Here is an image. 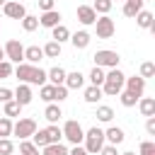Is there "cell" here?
Segmentation results:
<instances>
[{
	"instance_id": "obj_1",
	"label": "cell",
	"mask_w": 155,
	"mask_h": 155,
	"mask_svg": "<svg viewBox=\"0 0 155 155\" xmlns=\"http://www.w3.org/2000/svg\"><path fill=\"white\" fill-rule=\"evenodd\" d=\"M15 78L24 85H46V70H41L39 65H29V63H19L15 70Z\"/></svg>"
},
{
	"instance_id": "obj_2",
	"label": "cell",
	"mask_w": 155,
	"mask_h": 155,
	"mask_svg": "<svg viewBox=\"0 0 155 155\" xmlns=\"http://www.w3.org/2000/svg\"><path fill=\"white\" fill-rule=\"evenodd\" d=\"M124 80H126V75H124L119 68H111L109 73H104L102 94H107V97H116V94L124 90Z\"/></svg>"
},
{
	"instance_id": "obj_3",
	"label": "cell",
	"mask_w": 155,
	"mask_h": 155,
	"mask_svg": "<svg viewBox=\"0 0 155 155\" xmlns=\"http://www.w3.org/2000/svg\"><path fill=\"white\" fill-rule=\"evenodd\" d=\"M82 143H85V150H87V155H99V150H102V145H104V131H102L99 126H92V128H87V131H85V138H82Z\"/></svg>"
},
{
	"instance_id": "obj_4",
	"label": "cell",
	"mask_w": 155,
	"mask_h": 155,
	"mask_svg": "<svg viewBox=\"0 0 155 155\" xmlns=\"http://www.w3.org/2000/svg\"><path fill=\"white\" fill-rule=\"evenodd\" d=\"M36 133V121L34 119H19V121H15L12 124V136H17L19 140H29L31 136Z\"/></svg>"
},
{
	"instance_id": "obj_5",
	"label": "cell",
	"mask_w": 155,
	"mask_h": 155,
	"mask_svg": "<svg viewBox=\"0 0 155 155\" xmlns=\"http://www.w3.org/2000/svg\"><path fill=\"white\" fill-rule=\"evenodd\" d=\"M61 133H63V138H65L68 143H73V145H80V143H82V138H85V131H82V126H80L75 119L65 121V124H63V128H61Z\"/></svg>"
},
{
	"instance_id": "obj_6",
	"label": "cell",
	"mask_w": 155,
	"mask_h": 155,
	"mask_svg": "<svg viewBox=\"0 0 155 155\" xmlns=\"http://www.w3.org/2000/svg\"><path fill=\"white\" fill-rule=\"evenodd\" d=\"M94 65L97 68H119V61H121V56L116 53V51H109V48H102V51H97L94 56Z\"/></svg>"
},
{
	"instance_id": "obj_7",
	"label": "cell",
	"mask_w": 155,
	"mask_h": 155,
	"mask_svg": "<svg viewBox=\"0 0 155 155\" xmlns=\"http://www.w3.org/2000/svg\"><path fill=\"white\" fill-rule=\"evenodd\" d=\"M5 61H10V63H24V46L17 41V39H10L7 44H5Z\"/></svg>"
},
{
	"instance_id": "obj_8",
	"label": "cell",
	"mask_w": 155,
	"mask_h": 155,
	"mask_svg": "<svg viewBox=\"0 0 155 155\" xmlns=\"http://www.w3.org/2000/svg\"><path fill=\"white\" fill-rule=\"evenodd\" d=\"M94 27H97V36H99V39H111V36H114V31H116V24H114V19H111L109 15L97 17Z\"/></svg>"
},
{
	"instance_id": "obj_9",
	"label": "cell",
	"mask_w": 155,
	"mask_h": 155,
	"mask_svg": "<svg viewBox=\"0 0 155 155\" xmlns=\"http://www.w3.org/2000/svg\"><path fill=\"white\" fill-rule=\"evenodd\" d=\"M2 12H5V17H10V19H22V17L27 15L24 5H22V2H15V0H7V2L2 5Z\"/></svg>"
},
{
	"instance_id": "obj_10",
	"label": "cell",
	"mask_w": 155,
	"mask_h": 155,
	"mask_svg": "<svg viewBox=\"0 0 155 155\" xmlns=\"http://www.w3.org/2000/svg\"><path fill=\"white\" fill-rule=\"evenodd\" d=\"M78 22L82 27H90V24L97 22V12L92 10V5H80L78 7Z\"/></svg>"
},
{
	"instance_id": "obj_11",
	"label": "cell",
	"mask_w": 155,
	"mask_h": 155,
	"mask_svg": "<svg viewBox=\"0 0 155 155\" xmlns=\"http://www.w3.org/2000/svg\"><path fill=\"white\" fill-rule=\"evenodd\" d=\"M124 87H126L128 92H133L136 97H143V92H145V80H143L140 75H133V78H126V80H124Z\"/></svg>"
},
{
	"instance_id": "obj_12",
	"label": "cell",
	"mask_w": 155,
	"mask_h": 155,
	"mask_svg": "<svg viewBox=\"0 0 155 155\" xmlns=\"http://www.w3.org/2000/svg\"><path fill=\"white\" fill-rule=\"evenodd\" d=\"M12 94H15V102H17L19 107H27V104L34 99V94H31V85H24V82H19V87H17Z\"/></svg>"
},
{
	"instance_id": "obj_13",
	"label": "cell",
	"mask_w": 155,
	"mask_h": 155,
	"mask_svg": "<svg viewBox=\"0 0 155 155\" xmlns=\"http://www.w3.org/2000/svg\"><path fill=\"white\" fill-rule=\"evenodd\" d=\"M124 140H126L124 128H119V126H109V128L104 131V143H109V145H121Z\"/></svg>"
},
{
	"instance_id": "obj_14",
	"label": "cell",
	"mask_w": 155,
	"mask_h": 155,
	"mask_svg": "<svg viewBox=\"0 0 155 155\" xmlns=\"http://www.w3.org/2000/svg\"><path fill=\"white\" fill-rule=\"evenodd\" d=\"M61 12L58 10H48V12H41V17H39V24L41 27H46V29H53V27H58L61 24Z\"/></svg>"
},
{
	"instance_id": "obj_15",
	"label": "cell",
	"mask_w": 155,
	"mask_h": 155,
	"mask_svg": "<svg viewBox=\"0 0 155 155\" xmlns=\"http://www.w3.org/2000/svg\"><path fill=\"white\" fill-rule=\"evenodd\" d=\"M41 58H44V48H41V46H27V48H24V63L39 65Z\"/></svg>"
},
{
	"instance_id": "obj_16",
	"label": "cell",
	"mask_w": 155,
	"mask_h": 155,
	"mask_svg": "<svg viewBox=\"0 0 155 155\" xmlns=\"http://www.w3.org/2000/svg\"><path fill=\"white\" fill-rule=\"evenodd\" d=\"M68 90H80L85 85V75L80 70H73V73H65V82H63Z\"/></svg>"
},
{
	"instance_id": "obj_17",
	"label": "cell",
	"mask_w": 155,
	"mask_h": 155,
	"mask_svg": "<svg viewBox=\"0 0 155 155\" xmlns=\"http://www.w3.org/2000/svg\"><path fill=\"white\" fill-rule=\"evenodd\" d=\"M133 19H136V24H138L140 29H153V31H155V19H153V12L140 10V12H138Z\"/></svg>"
},
{
	"instance_id": "obj_18",
	"label": "cell",
	"mask_w": 155,
	"mask_h": 155,
	"mask_svg": "<svg viewBox=\"0 0 155 155\" xmlns=\"http://www.w3.org/2000/svg\"><path fill=\"white\" fill-rule=\"evenodd\" d=\"M51 41H56V44L70 41V29H68L65 24H58V27H53V29H51Z\"/></svg>"
},
{
	"instance_id": "obj_19",
	"label": "cell",
	"mask_w": 155,
	"mask_h": 155,
	"mask_svg": "<svg viewBox=\"0 0 155 155\" xmlns=\"http://www.w3.org/2000/svg\"><path fill=\"white\" fill-rule=\"evenodd\" d=\"M70 44H73L75 48H87V46H90V31L80 29V31L70 34Z\"/></svg>"
},
{
	"instance_id": "obj_20",
	"label": "cell",
	"mask_w": 155,
	"mask_h": 155,
	"mask_svg": "<svg viewBox=\"0 0 155 155\" xmlns=\"http://www.w3.org/2000/svg\"><path fill=\"white\" fill-rule=\"evenodd\" d=\"M46 80H48V85H63L65 82V70L61 65H56V68H51L46 73Z\"/></svg>"
},
{
	"instance_id": "obj_21",
	"label": "cell",
	"mask_w": 155,
	"mask_h": 155,
	"mask_svg": "<svg viewBox=\"0 0 155 155\" xmlns=\"http://www.w3.org/2000/svg\"><path fill=\"white\" fill-rule=\"evenodd\" d=\"M138 109L143 116H155V99L153 97H140L138 99Z\"/></svg>"
},
{
	"instance_id": "obj_22",
	"label": "cell",
	"mask_w": 155,
	"mask_h": 155,
	"mask_svg": "<svg viewBox=\"0 0 155 155\" xmlns=\"http://www.w3.org/2000/svg\"><path fill=\"white\" fill-rule=\"evenodd\" d=\"M44 116H46V121H48V124H58V121H61V116H63V111H61V107H58V104H48V107L44 109Z\"/></svg>"
},
{
	"instance_id": "obj_23",
	"label": "cell",
	"mask_w": 155,
	"mask_h": 155,
	"mask_svg": "<svg viewBox=\"0 0 155 155\" xmlns=\"http://www.w3.org/2000/svg\"><path fill=\"white\" fill-rule=\"evenodd\" d=\"M140 10H143V0H126V2H124V15L131 17V19H133Z\"/></svg>"
},
{
	"instance_id": "obj_24",
	"label": "cell",
	"mask_w": 155,
	"mask_h": 155,
	"mask_svg": "<svg viewBox=\"0 0 155 155\" xmlns=\"http://www.w3.org/2000/svg\"><path fill=\"white\" fill-rule=\"evenodd\" d=\"M102 97H104V94H102V87H97V85H90V87L85 90V102H87V104H97Z\"/></svg>"
},
{
	"instance_id": "obj_25",
	"label": "cell",
	"mask_w": 155,
	"mask_h": 155,
	"mask_svg": "<svg viewBox=\"0 0 155 155\" xmlns=\"http://www.w3.org/2000/svg\"><path fill=\"white\" fill-rule=\"evenodd\" d=\"M41 155H68V148L63 143H48L41 148Z\"/></svg>"
},
{
	"instance_id": "obj_26",
	"label": "cell",
	"mask_w": 155,
	"mask_h": 155,
	"mask_svg": "<svg viewBox=\"0 0 155 155\" xmlns=\"http://www.w3.org/2000/svg\"><path fill=\"white\" fill-rule=\"evenodd\" d=\"M39 97H41L44 102L53 104V102H56V85H41V90H39Z\"/></svg>"
},
{
	"instance_id": "obj_27",
	"label": "cell",
	"mask_w": 155,
	"mask_h": 155,
	"mask_svg": "<svg viewBox=\"0 0 155 155\" xmlns=\"http://www.w3.org/2000/svg\"><path fill=\"white\" fill-rule=\"evenodd\" d=\"M19 111H22V107H19L15 99H10V102H5V104H2V114H5L7 119H15V116H19Z\"/></svg>"
},
{
	"instance_id": "obj_28",
	"label": "cell",
	"mask_w": 155,
	"mask_h": 155,
	"mask_svg": "<svg viewBox=\"0 0 155 155\" xmlns=\"http://www.w3.org/2000/svg\"><path fill=\"white\" fill-rule=\"evenodd\" d=\"M97 121H102V124H109L111 119H114V109L111 107H107V104H102V107H97Z\"/></svg>"
},
{
	"instance_id": "obj_29",
	"label": "cell",
	"mask_w": 155,
	"mask_h": 155,
	"mask_svg": "<svg viewBox=\"0 0 155 155\" xmlns=\"http://www.w3.org/2000/svg\"><path fill=\"white\" fill-rule=\"evenodd\" d=\"M119 99H121V104H124V107H136L140 97H136V94H133V92H128V90H121V92H119Z\"/></svg>"
},
{
	"instance_id": "obj_30",
	"label": "cell",
	"mask_w": 155,
	"mask_h": 155,
	"mask_svg": "<svg viewBox=\"0 0 155 155\" xmlns=\"http://www.w3.org/2000/svg\"><path fill=\"white\" fill-rule=\"evenodd\" d=\"M44 131H46V138H48V143H61V138H63V133H61V128H58L56 124H51V126H46Z\"/></svg>"
},
{
	"instance_id": "obj_31",
	"label": "cell",
	"mask_w": 155,
	"mask_h": 155,
	"mask_svg": "<svg viewBox=\"0 0 155 155\" xmlns=\"http://www.w3.org/2000/svg\"><path fill=\"white\" fill-rule=\"evenodd\" d=\"M44 48V56L46 58H58L61 56V44H56V41H48L46 46H41Z\"/></svg>"
},
{
	"instance_id": "obj_32",
	"label": "cell",
	"mask_w": 155,
	"mask_h": 155,
	"mask_svg": "<svg viewBox=\"0 0 155 155\" xmlns=\"http://www.w3.org/2000/svg\"><path fill=\"white\" fill-rule=\"evenodd\" d=\"M102 82H104V68H92L90 70V85H97V87H102Z\"/></svg>"
},
{
	"instance_id": "obj_33",
	"label": "cell",
	"mask_w": 155,
	"mask_h": 155,
	"mask_svg": "<svg viewBox=\"0 0 155 155\" xmlns=\"http://www.w3.org/2000/svg\"><path fill=\"white\" fill-rule=\"evenodd\" d=\"M39 27V17H34V15H24L22 17V29L24 31H34Z\"/></svg>"
},
{
	"instance_id": "obj_34",
	"label": "cell",
	"mask_w": 155,
	"mask_h": 155,
	"mask_svg": "<svg viewBox=\"0 0 155 155\" xmlns=\"http://www.w3.org/2000/svg\"><path fill=\"white\" fill-rule=\"evenodd\" d=\"M111 0H94V5H92V10L97 12V15H109V10H111Z\"/></svg>"
},
{
	"instance_id": "obj_35",
	"label": "cell",
	"mask_w": 155,
	"mask_h": 155,
	"mask_svg": "<svg viewBox=\"0 0 155 155\" xmlns=\"http://www.w3.org/2000/svg\"><path fill=\"white\" fill-rule=\"evenodd\" d=\"M12 136V119L2 116L0 119V138H10Z\"/></svg>"
},
{
	"instance_id": "obj_36",
	"label": "cell",
	"mask_w": 155,
	"mask_h": 155,
	"mask_svg": "<svg viewBox=\"0 0 155 155\" xmlns=\"http://www.w3.org/2000/svg\"><path fill=\"white\" fill-rule=\"evenodd\" d=\"M19 153L22 155H39V148L31 140H19Z\"/></svg>"
},
{
	"instance_id": "obj_37",
	"label": "cell",
	"mask_w": 155,
	"mask_h": 155,
	"mask_svg": "<svg viewBox=\"0 0 155 155\" xmlns=\"http://www.w3.org/2000/svg\"><path fill=\"white\" fill-rule=\"evenodd\" d=\"M31 143H34L36 148H44V145H48V138H46V131H44V128H41V131L36 128V133L31 136Z\"/></svg>"
},
{
	"instance_id": "obj_38",
	"label": "cell",
	"mask_w": 155,
	"mask_h": 155,
	"mask_svg": "<svg viewBox=\"0 0 155 155\" xmlns=\"http://www.w3.org/2000/svg\"><path fill=\"white\" fill-rule=\"evenodd\" d=\"M153 75H155V63H153V61L140 63V78L145 80V78H153Z\"/></svg>"
},
{
	"instance_id": "obj_39",
	"label": "cell",
	"mask_w": 155,
	"mask_h": 155,
	"mask_svg": "<svg viewBox=\"0 0 155 155\" xmlns=\"http://www.w3.org/2000/svg\"><path fill=\"white\" fill-rule=\"evenodd\" d=\"M15 153V143L10 138H0V155H12Z\"/></svg>"
},
{
	"instance_id": "obj_40",
	"label": "cell",
	"mask_w": 155,
	"mask_h": 155,
	"mask_svg": "<svg viewBox=\"0 0 155 155\" xmlns=\"http://www.w3.org/2000/svg\"><path fill=\"white\" fill-rule=\"evenodd\" d=\"M138 155H155V143L153 140H143L138 145Z\"/></svg>"
},
{
	"instance_id": "obj_41",
	"label": "cell",
	"mask_w": 155,
	"mask_h": 155,
	"mask_svg": "<svg viewBox=\"0 0 155 155\" xmlns=\"http://www.w3.org/2000/svg\"><path fill=\"white\" fill-rule=\"evenodd\" d=\"M12 70H15V68H12V63H10V61H0V80L10 78V75H12Z\"/></svg>"
},
{
	"instance_id": "obj_42",
	"label": "cell",
	"mask_w": 155,
	"mask_h": 155,
	"mask_svg": "<svg viewBox=\"0 0 155 155\" xmlns=\"http://www.w3.org/2000/svg\"><path fill=\"white\" fill-rule=\"evenodd\" d=\"M68 99V87L65 85H56V102H63Z\"/></svg>"
},
{
	"instance_id": "obj_43",
	"label": "cell",
	"mask_w": 155,
	"mask_h": 155,
	"mask_svg": "<svg viewBox=\"0 0 155 155\" xmlns=\"http://www.w3.org/2000/svg\"><path fill=\"white\" fill-rule=\"evenodd\" d=\"M10 99H15L12 90H7V87H0V104H5V102H10Z\"/></svg>"
},
{
	"instance_id": "obj_44",
	"label": "cell",
	"mask_w": 155,
	"mask_h": 155,
	"mask_svg": "<svg viewBox=\"0 0 155 155\" xmlns=\"http://www.w3.org/2000/svg\"><path fill=\"white\" fill-rule=\"evenodd\" d=\"M99 155H119V150H116V145L104 143V145H102V150H99Z\"/></svg>"
},
{
	"instance_id": "obj_45",
	"label": "cell",
	"mask_w": 155,
	"mask_h": 155,
	"mask_svg": "<svg viewBox=\"0 0 155 155\" xmlns=\"http://www.w3.org/2000/svg\"><path fill=\"white\" fill-rule=\"evenodd\" d=\"M145 131H148L150 136H155V116H148V121H145Z\"/></svg>"
},
{
	"instance_id": "obj_46",
	"label": "cell",
	"mask_w": 155,
	"mask_h": 155,
	"mask_svg": "<svg viewBox=\"0 0 155 155\" xmlns=\"http://www.w3.org/2000/svg\"><path fill=\"white\" fill-rule=\"evenodd\" d=\"M39 7H41V12H48V10H56V7H53V0H39Z\"/></svg>"
},
{
	"instance_id": "obj_47",
	"label": "cell",
	"mask_w": 155,
	"mask_h": 155,
	"mask_svg": "<svg viewBox=\"0 0 155 155\" xmlns=\"http://www.w3.org/2000/svg\"><path fill=\"white\" fill-rule=\"evenodd\" d=\"M68 155H87V150L82 145H73V150H68Z\"/></svg>"
},
{
	"instance_id": "obj_48",
	"label": "cell",
	"mask_w": 155,
	"mask_h": 155,
	"mask_svg": "<svg viewBox=\"0 0 155 155\" xmlns=\"http://www.w3.org/2000/svg\"><path fill=\"white\" fill-rule=\"evenodd\" d=\"M0 61H5V51H2V46H0Z\"/></svg>"
},
{
	"instance_id": "obj_49",
	"label": "cell",
	"mask_w": 155,
	"mask_h": 155,
	"mask_svg": "<svg viewBox=\"0 0 155 155\" xmlns=\"http://www.w3.org/2000/svg\"><path fill=\"white\" fill-rule=\"evenodd\" d=\"M5 2H7V0H0V7H2V5H5Z\"/></svg>"
},
{
	"instance_id": "obj_50",
	"label": "cell",
	"mask_w": 155,
	"mask_h": 155,
	"mask_svg": "<svg viewBox=\"0 0 155 155\" xmlns=\"http://www.w3.org/2000/svg\"><path fill=\"white\" fill-rule=\"evenodd\" d=\"M121 155H136V153H121Z\"/></svg>"
},
{
	"instance_id": "obj_51",
	"label": "cell",
	"mask_w": 155,
	"mask_h": 155,
	"mask_svg": "<svg viewBox=\"0 0 155 155\" xmlns=\"http://www.w3.org/2000/svg\"><path fill=\"white\" fill-rule=\"evenodd\" d=\"M111 2H114V0H111Z\"/></svg>"
},
{
	"instance_id": "obj_52",
	"label": "cell",
	"mask_w": 155,
	"mask_h": 155,
	"mask_svg": "<svg viewBox=\"0 0 155 155\" xmlns=\"http://www.w3.org/2000/svg\"><path fill=\"white\" fill-rule=\"evenodd\" d=\"M143 2H145V0H143Z\"/></svg>"
}]
</instances>
